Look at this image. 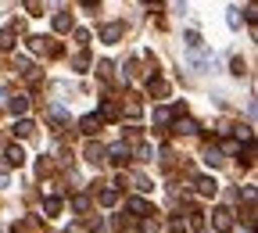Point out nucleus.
Returning <instances> with one entry per match:
<instances>
[{
	"mask_svg": "<svg viewBox=\"0 0 258 233\" xmlns=\"http://www.w3.org/2000/svg\"><path fill=\"white\" fill-rule=\"evenodd\" d=\"M104 154H111L115 165H125V161H129V147H125V144H115V147H108Z\"/></svg>",
	"mask_w": 258,
	"mask_h": 233,
	"instance_id": "f03ea898",
	"label": "nucleus"
},
{
	"mask_svg": "<svg viewBox=\"0 0 258 233\" xmlns=\"http://www.w3.org/2000/svg\"><path fill=\"white\" fill-rule=\"evenodd\" d=\"M186 43H190L194 50H198V47H201V36H198V29H190V32H186Z\"/></svg>",
	"mask_w": 258,
	"mask_h": 233,
	"instance_id": "412c9836",
	"label": "nucleus"
},
{
	"mask_svg": "<svg viewBox=\"0 0 258 233\" xmlns=\"http://www.w3.org/2000/svg\"><path fill=\"white\" fill-rule=\"evenodd\" d=\"M230 25H233V29H240V11H237V8L230 11Z\"/></svg>",
	"mask_w": 258,
	"mask_h": 233,
	"instance_id": "393cba45",
	"label": "nucleus"
},
{
	"mask_svg": "<svg viewBox=\"0 0 258 233\" xmlns=\"http://www.w3.org/2000/svg\"><path fill=\"white\" fill-rule=\"evenodd\" d=\"M137 158H144V161H151V144H140V147H137Z\"/></svg>",
	"mask_w": 258,
	"mask_h": 233,
	"instance_id": "5701e85b",
	"label": "nucleus"
},
{
	"mask_svg": "<svg viewBox=\"0 0 258 233\" xmlns=\"http://www.w3.org/2000/svg\"><path fill=\"white\" fill-rule=\"evenodd\" d=\"M212 226H215L219 233H230V229H233V212H230V208H215V212H212Z\"/></svg>",
	"mask_w": 258,
	"mask_h": 233,
	"instance_id": "f257e3e1",
	"label": "nucleus"
},
{
	"mask_svg": "<svg viewBox=\"0 0 258 233\" xmlns=\"http://www.w3.org/2000/svg\"><path fill=\"white\" fill-rule=\"evenodd\" d=\"M79 129L86 133V137H93L97 129H101V115H83V122H79Z\"/></svg>",
	"mask_w": 258,
	"mask_h": 233,
	"instance_id": "20e7f679",
	"label": "nucleus"
},
{
	"mask_svg": "<svg viewBox=\"0 0 258 233\" xmlns=\"http://www.w3.org/2000/svg\"><path fill=\"white\" fill-rule=\"evenodd\" d=\"M154 119H158V122H161V126H165V122H169V119H172V111H169V108H158V111H154Z\"/></svg>",
	"mask_w": 258,
	"mask_h": 233,
	"instance_id": "4be33fe9",
	"label": "nucleus"
},
{
	"mask_svg": "<svg viewBox=\"0 0 258 233\" xmlns=\"http://www.w3.org/2000/svg\"><path fill=\"white\" fill-rule=\"evenodd\" d=\"M183 226H190V229H201V226H205V219H201V212H190V219H186Z\"/></svg>",
	"mask_w": 258,
	"mask_h": 233,
	"instance_id": "ddd939ff",
	"label": "nucleus"
},
{
	"mask_svg": "<svg viewBox=\"0 0 258 233\" xmlns=\"http://www.w3.org/2000/svg\"><path fill=\"white\" fill-rule=\"evenodd\" d=\"M0 47H4V50H11V47H15V32H8V29L0 32Z\"/></svg>",
	"mask_w": 258,
	"mask_h": 233,
	"instance_id": "dca6fc26",
	"label": "nucleus"
},
{
	"mask_svg": "<svg viewBox=\"0 0 258 233\" xmlns=\"http://www.w3.org/2000/svg\"><path fill=\"white\" fill-rule=\"evenodd\" d=\"M198 194H205V197H215V194H219V183H215L212 176H201V180H198Z\"/></svg>",
	"mask_w": 258,
	"mask_h": 233,
	"instance_id": "7ed1b4c3",
	"label": "nucleus"
},
{
	"mask_svg": "<svg viewBox=\"0 0 258 233\" xmlns=\"http://www.w3.org/2000/svg\"><path fill=\"white\" fill-rule=\"evenodd\" d=\"M86 65H90V57H86V54H79V57L72 61V69H79V72H83V69H86Z\"/></svg>",
	"mask_w": 258,
	"mask_h": 233,
	"instance_id": "b1692460",
	"label": "nucleus"
},
{
	"mask_svg": "<svg viewBox=\"0 0 258 233\" xmlns=\"http://www.w3.org/2000/svg\"><path fill=\"white\" fill-rule=\"evenodd\" d=\"M205 161L212 165V169H215V165H222V154L215 151V147H208V154H205Z\"/></svg>",
	"mask_w": 258,
	"mask_h": 233,
	"instance_id": "f3484780",
	"label": "nucleus"
},
{
	"mask_svg": "<svg viewBox=\"0 0 258 233\" xmlns=\"http://www.w3.org/2000/svg\"><path fill=\"white\" fill-rule=\"evenodd\" d=\"M133 187H137L140 194H147V190H151V180H147V176H133Z\"/></svg>",
	"mask_w": 258,
	"mask_h": 233,
	"instance_id": "a211bd4d",
	"label": "nucleus"
},
{
	"mask_svg": "<svg viewBox=\"0 0 258 233\" xmlns=\"http://www.w3.org/2000/svg\"><path fill=\"white\" fill-rule=\"evenodd\" d=\"M118 36H122V25H118V22H111V25H104V32H101V40H104V43H115Z\"/></svg>",
	"mask_w": 258,
	"mask_h": 233,
	"instance_id": "39448f33",
	"label": "nucleus"
},
{
	"mask_svg": "<svg viewBox=\"0 0 258 233\" xmlns=\"http://www.w3.org/2000/svg\"><path fill=\"white\" fill-rule=\"evenodd\" d=\"M4 161L11 165V169H18V165L25 161V158H22V147H8V151H4Z\"/></svg>",
	"mask_w": 258,
	"mask_h": 233,
	"instance_id": "423d86ee",
	"label": "nucleus"
},
{
	"mask_svg": "<svg viewBox=\"0 0 258 233\" xmlns=\"http://www.w3.org/2000/svg\"><path fill=\"white\" fill-rule=\"evenodd\" d=\"M43 212H47V215H57V212H61V201H57V197H47V205H43Z\"/></svg>",
	"mask_w": 258,
	"mask_h": 233,
	"instance_id": "2eb2a0df",
	"label": "nucleus"
},
{
	"mask_svg": "<svg viewBox=\"0 0 258 233\" xmlns=\"http://www.w3.org/2000/svg\"><path fill=\"white\" fill-rule=\"evenodd\" d=\"M54 29H57V32H69V29H72V15H69V11L54 15Z\"/></svg>",
	"mask_w": 258,
	"mask_h": 233,
	"instance_id": "0eeeda50",
	"label": "nucleus"
},
{
	"mask_svg": "<svg viewBox=\"0 0 258 233\" xmlns=\"http://www.w3.org/2000/svg\"><path fill=\"white\" fill-rule=\"evenodd\" d=\"M125 208H129V212H137V215H144V212H147V205L140 201V197H129V201H125Z\"/></svg>",
	"mask_w": 258,
	"mask_h": 233,
	"instance_id": "9b49d317",
	"label": "nucleus"
},
{
	"mask_svg": "<svg viewBox=\"0 0 258 233\" xmlns=\"http://www.w3.org/2000/svg\"><path fill=\"white\" fill-rule=\"evenodd\" d=\"M101 158H104V147H101V144H86V161H93V165H97Z\"/></svg>",
	"mask_w": 258,
	"mask_h": 233,
	"instance_id": "6e6552de",
	"label": "nucleus"
},
{
	"mask_svg": "<svg viewBox=\"0 0 258 233\" xmlns=\"http://www.w3.org/2000/svg\"><path fill=\"white\" fill-rule=\"evenodd\" d=\"M176 133H186V137H190V133H198V122H194V119H179L176 122Z\"/></svg>",
	"mask_w": 258,
	"mask_h": 233,
	"instance_id": "9d476101",
	"label": "nucleus"
},
{
	"mask_svg": "<svg viewBox=\"0 0 258 233\" xmlns=\"http://www.w3.org/2000/svg\"><path fill=\"white\" fill-rule=\"evenodd\" d=\"M8 104H11L15 115H25V111H29V97H15V101H8Z\"/></svg>",
	"mask_w": 258,
	"mask_h": 233,
	"instance_id": "1a4fd4ad",
	"label": "nucleus"
},
{
	"mask_svg": "<svg viewBox=\"0 0 258 233\" xmlns=\"http://www.w3.org/2000/svg\"><path fill=\"white\" fill-rule=\"evenodd\" d=\"M151 93H158V97H165V93H169V86L161 83V79H151Z\"/></svg>",
	"mask_w": 258,
	"mask_h": 233,
	"instance_id": "aec40b11",
	"label": "nucleus"
},
{
	"mask_svg": "<svg viewBox=\"0 0 258 233\" xmlns=\"http://www.w3.org/2000/svg\"><path fill=\"white\" fill-rule=\"evenodd\" d=\"M72 208H76V212H86V208H90V197H86V194L72 197Z\"/></svg>",
	"mask_w": 258,
	"mask_h": 233,
	"instance_id": "f8f14e48",
	"label": "nucleus"
},
{
	"mask_svg": "<svg viewBox=\"0 0 258 233\" xmlns=\"http://www.w3.org/2000/svg\"><path fill=\"white\" fill-rule=\"evenodd\" d=\"M29 133H32V122H29V119H22V122L15 126V137H29Z\"/></svg>",
	"mask_w": 258,
	"mask_h": 233,
	"instance_id": "4468645a",
	"label": "nucleus"
},
{
	"mask_svg": "<svg viewBox=\"0 0 258 233\" xmlns=\"http://www.w3.org/2000/svg\"><path fill=\"white\" fill-rule=\"evenodd\" d=\"M115 201H118V190H111V187H108V190L101 194V205H115Z\"/></svg>",
	"mask_w": 258,
	"mask_h": 233,
	"instance_id": "6ab92c4d",
	"label": "nucleus"
}]
</instances>
